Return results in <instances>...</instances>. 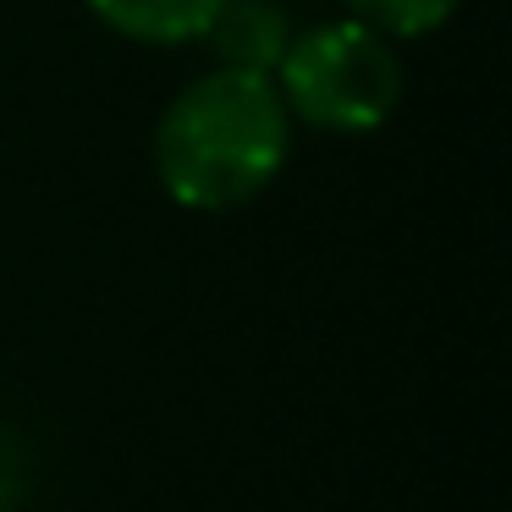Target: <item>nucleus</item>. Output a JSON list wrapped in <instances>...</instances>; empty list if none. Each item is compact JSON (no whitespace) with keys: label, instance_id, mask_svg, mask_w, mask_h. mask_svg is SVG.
Segmentation results:
<instances>
[{"label":"nucleus","instance_id":"1","mask_svg":"<svg viewBox=\"0 0 512 512\" xmlns=\"http://www.w3.org/2000/svg\"><path fill=\"white\" fill-rule=\"evenodd\" d=\"M292 155V116L265 72L215 67L166 105L155 127L160 188L182 210H243L281 177Z\"/></svg>","mask_w":512,"mask_h":512},{"label":"nucleus","instance_id":"2","mask_svg":"<svg viewBox=\"0 0 512 512\" xmlns=\"http://www.w3.org/2000/svg\"><path fill=\"white\" fill-rule=\"evenodd\" d=\"M287 116L320 133H375L402 100V61L386 34L358 17L292 34L287 56L270 72Z\"/></svg>","mask_w":512,"mask_h":512},{"label":"nucleus","instance_id":"3","mask_svg":"<svg viewBox=\"0 0 512 512\" xmlns=\"http://www.w3.org/2000/svg\"><path fill=\"white\" fill-rule=\"evenodd\" d=\"M204 39L215 45L221 67H243V72H276V61L292 45V23L281 12V0H226L215 23L204 28Z\"/></svg>","mask_w":512,"mask_h":512},{"label":"nucleus","instance_id":"4","mask_svg":"<svg viewBox=\"0 0 512 512\" xmlns=\"http://www.w3.org/2000/svg\"><path fill=\"white\" fill-rule=\"evenodd\" d=\"M226 0H89V12L105 28H116L122 39L138 45H188L204 39V28L215 23Z\"/></svg>","mask_w":512,"mask_h":512},{"label":"nucleus","instance_id":"5","mask_svg":"<svg viewBox=\"0 0 512 512\" xmlns=\"http://www.w3.org/2000/svg\"><path fill=\"white\" fill-rule=\"evenodd\" d=\"M342 6L386 39H424L452 23V12L463 0H342Z\"/></svg>","mask_w":512,"mask_h":512}]
</instances>
